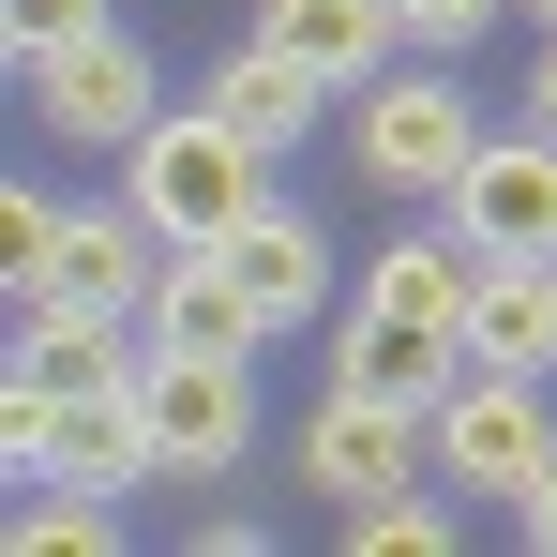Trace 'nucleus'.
Wrapping results in <instances>:
<instances>
[{
    "label": "nucleus",
    "instance_id": "15",
    "mask_svg": "<svg viewBox=\"0 0 557 557\" xmlns=\"http://www.w3.org/2000/svg\"><path fill=\"white\" fill-rule=\"evenodd\" d=\"M257 30H272L301 76H332V91H376V61L407 46V30H392V0H272Z\"/></svg>",
    "mask_w": 557,
    "mask_h": 557
},
{
    "label": "nucleus",
    "instance_id": "22",
    "mask_svg": "<svg viewBox=\"0 0 557 557\" xmlns=\"http://www.w3.org/2000/svg\"><path fill=\"white\" fill-rule=\"evenodd\" d=\"M528 121L557 136V30H543V61H528Z\"/></svg>",
    "mask_w": 557,
    "mask_h": 557
},
{
    "label": "nucleus",
    "instance_id": "11",
    "mask_svg": "<svg viewBox=\"0 0 557 557\" xmlns=\"http://www.w3.org/2000/svg\"><path fill=\"white\" fill-rule=\"evenodd\" d=\"M467 286H482V242H437V226H392L362 272V317H407V332H467Z\"/></svg>",
    "mask_w": 557,
    "mask_h": 557
},
{
    "label": "nucleus",
    "instance_id": "9",
    "mask_svg": "<svg viewBox=\"0 0 557 557\" xmlns=\"http://www.w3.org/2000/svg\"><path fill=\"white\" fill-rule=\"evenodd\" d=\"M151 347H272V317H257V286L226 272V242H166V272H151Z\"/></svg>",
    "mask_w": 557,
    "mask_h": 557
},
{
    "label": "nucleus",
    "instance_id": "12",
    "mask_svg": "<svg viewBox=\"0 0 557 557\" xmlns=\"http://www.w3.org/2000/svg\"><path fill=\"white\" fill-rule=\"evenodd\" d=\"M453 347L467 332H407V317H347L332 332V392H376V407H453Z\"/></svg>",
    "mask_w": 557,
    "mask_h": 557
},
{
    "label": "nucleus",
    "instance_id": "10",
    "mask_svg": "<svg viewBox=\"0 0 557 557\" xmlns=\"http://www.w3.org/2000/svg\"><path fill=\"white\" fill-rule=\"evenodd\" d=\"M226 272L257 286V317H272V332H301V317L332 301V242H317V211H286V196H257V211L226 226Z\"/></svg>",
    "mask_w": 557,
    "mask_h": 557
},
{
    "label": "nucleus",
    "instance_id": "7",
    "mask_svg": "<svg viewBox=\"0 0 557 557\" xmlns=\"http://www.w3.org/2000/svg\"><path fill=\"white\" fill-rule=\"evenodd\" d=\"M437 211H453L482 257H557V136H543V121H528V136H482Z\"/></svg>",
    "mask_w": 557,
    "mask_h": 557
},
{
    "label": "nucleus",
    "instance_id": "6",
    "mask_svg": "<svg viewBox=\"0 0 557 557\" xmlns=\"http://www.w3.org/2000/svg\"><path fill=\"white\" fill-rule=\"evenodd\" d=\"M437 467V422L422 407H376V392H317V422H301V482L332 497V512H376V497H407Z\"/></svg>",
    "mask_w": 557,
    "mask_h": 557
},
{
    "label": "nucleus",
    "instance_id": "8",
    "mask_svg": "<svg viewBox=\"0 0 557 557\" xmlns=\"http://www.w3.org/2000/svg\"><path fill=\"white\" fill-rule=\"evenodd\" d=\"M151 272H166V226L121 196V211H61L46 272L15 286V301H106V317H151Z\"/></svg>",
    "mask_w": 557,
    "mask_h": 557
},
{
    "label": "nucleus",
    "instance_id": "21",
    "mask_svg": "<svg viewBox=\"0 0 557 557\" xmlns=\"http://www.w3.org/2000/svg\"><path fill=\"white\" fill-rule=\"evenodd\" d=\"M512 512H528V543L557 557V467H543V482H528V497H512Z\"/></svg>",
    "mask_w": 557,
    "mask_h": 557
},
{
    "label": "nucleus",
    "instance_id": "19",
    "mask_svg": "<svg viewBox=\"0 0 557 557\" xmlns=\"http://www.w3.org/2000/svg\"><path fill=\"white\" fill-rule=\"evenodd\" d=\"M0 30H15V76H30L46 46H76V30H106V0H0Z\"/></svg>",
    "mask_w": 557,
    "mask_h": 557
},
{
    "label": "nucleus",
    "instance_id": "1",
    "mask_svg": "<svg viewBox=\"0 0 557 557\" xmlns=\"http://www.w3.org/2000/svg\"><path fill=\"white\" fill-rule=\"evenodd\" d=\"M121 196H136L166 242H226V226L272 196V151H257L226 106H166V121L121 151Z\"/></svg>",
    "mask_w": 557,
    "mask_h": 557
},
{
    "label": "nucleus",
    "instance_id": "13",
    "mask_svg": "<svg viewBox=\"0 0 557 557\" xmlns=\"http://www.w3.org/2000/svg\"><path fill=\"white\" fill-rule=\"evenodd\" d=\"M467 362L557 376V257H482V286H467Z\"/></svg>",
    "mask_w": 557,
    "mask_h": 557
},
{
    "label": "nucleus",
    "instance_id": "16",
    "mask_svg": "<svg viewBox=\"0 0 557 557\" xmlns=\"http://www.w3.org/2000/svg\"><path fill=\"white\" fill-rule=\"evenodd\" d=\"M121 543V497L106 482H30L15 497V557H106Z\"/></svg>",
    "mask_w": 557,
    "mask_h": 557
},
{
    "label": "nucleus",
    "instance_id": "2",
    "mask_svg": "<svg viewBox=\"0 0 557 557\" xmlns=\"http://www.w3.org/2000/svg\"><path fill=\"white\" fill-rule=\"evenodd\" d=\"M362 121H347V151H362L376 196H453L467 151H482V106L453 91V61H422V76H376V91H347Z\"/></svg>",
    "mask_w": 557,
    "mask_h": 557
},
{
    "label": "nucleus",
    "instance_id": "3",
    "mask_svg": "<svg viewBox=\"0 0 557 557\" xmlns=\"http://www.w3.org/2000/svg\"><path fill=\"white\" fill-rule=\"evenodd\" d=\"M30 121H46V136H76V151H136V136L166 121V76H151V46L106 15V30H76V46H46V61H30Z\"/></svg>",
    "mask_w": 557,
    "mask_h": 557
},
{
    "label": "nucleus",
    "instance_id": "14",
    "mask_svg": "<svg viewBox=\"0 0 557 557\" xmlns=\"http://www.w3.org/2000/svg\"><path fill=\"white\" fill-rule=\"evenodd\" d=\"M211 106H226L257 151H301V136H317V106H347V91H332V76H301L272 30H257V46H226V61H211Z\"/></svg>",
    "mask_w": 557,
    "mask_h": 557
},
{
    "label": "nucleus",
    "instance_id": "18",
    "mask_svg": "<svg viewBox=\"0 0 557 557\" xmlns=\"http://www.w3.org/2000/svg\"><path fill=\"white\" fill-rule=\"evenodd\" d=\"M497 15H512V0H392V30H407L422 61H467V46H482Z\"/></svg>",
    "mask_w": 557,
    "mask_h": 557
},
{
    "label": "nucleus",
    "instance_id": "20",
    "mask_svg": "<svg viewBox=\"0 0 557 557\" xmlns=\"http://www.w3.org/2000/svg\"><path fill=\"white\" fill-rule=\"evenodd\" d=\"M46 242H61V196H30V182H15V196H0V272L30 286V272H46Z\"/></svg>",
    "mask_w": 557,
    "mask_h": 557
},
{
    "label": "nucleus",
    "instance_id": "4",
    "mask_svg": "<svg viewBox=\"0 0 557 557\" xmlns=\"http://www.w3.org/2000/svg\"><path fill=\"white\" fill-rule=\"evenodd\" d=\"M136 407H151L166 482H226V467L257 453V376H242V347H151Z\"/></svg>",
    "mask_w": 557,
    "mask_h": 557
},
{
    "label": "nucleus",
    "instance_id": "23",
    "mask_svg": "<svg viewBox=\"0 0 557 557\" xmlns=\"http://www.w3.org/2000/svg\"><path fill=\"white\" fill-rule=\"evenodd\" d=\"M512 15H543V30H557V0H512Z\"/></svg>",
    "mask_w": 557,
    "mask_h": 557
},
{
    "label": "nucleus",
    "instance_id": "17",
    "mask_svg": "<svg viewBox=\"0 0 557 557\" xmlns=\"http://www.w3.org/2000/svg\"><path fill=\"white\" fill-rule=\"evenodd\" d=\"M347 543H362V557H437V543H453V512H437V497L407 482V497H376V512H347Z\"/></svg>",
    "mask_w": 557,
    "mask_h": 557
},
{
    "label": "nucleus",
    "instance_id": "5",
    "mask_svg": "<svg viewBox=\"0 0 557 557\" xmlns=\"http://www.w3.org/2000/svg\"><path fill=\"white\" fill-rule=\"evenodd\" d=\"M437 467H453V497H528L557 467V422H543V376L512 362H467L453 407H437Z\"/></svg>",
    "mask_w": 557,
    "mask_h": 557
}]
</instances>
